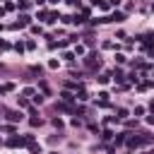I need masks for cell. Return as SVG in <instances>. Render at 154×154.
Instances as JSON below:
<instances>
[{
    "label": "cell",
    "instance_id": "obj_1",
    "mask_svg": "<svg viewBox=\"0 0 154 154\" xmlns=\"http://www.w3.org/2000/svg\"><path fill=\"white\" fill-rule=\"evenodd\" d=\"M84 65H87L89 70H96V67H101V58H99L96 53H91V55H89V58L84 60Z\"/></svg>",
    "mask_w": 154,
    "mask_h": 154
},
{
    "label": "cell",
    "instance_id": "obj_2",
    "mask_svg": "<svg viewBox=\"0 0 154 154\" xmlns=\"http://www.w3.org/2000/svg\"><path fill=\"white\" fill-rule=\"evenodd\" d=\"M7 120H22V113L19 111H10L7 113Z\"/></svg>",
    "mask_w": 154,
    "mask_h": 154
},
{
    "label": "cell",
    "instance_id": "obj_3",
    "mask_svg": "<svg viewBox=\"0 0 154 154\" xmlns=\"http://www.w3.org/2000/svg\"><path fill=\"white\" fill-rule=\"evenodd\" d=\"M144 154H154V149H149V152H144Z\"/></svg>",
    "mask_w": 154,
    "mask_h": 154
}]
</instances>
